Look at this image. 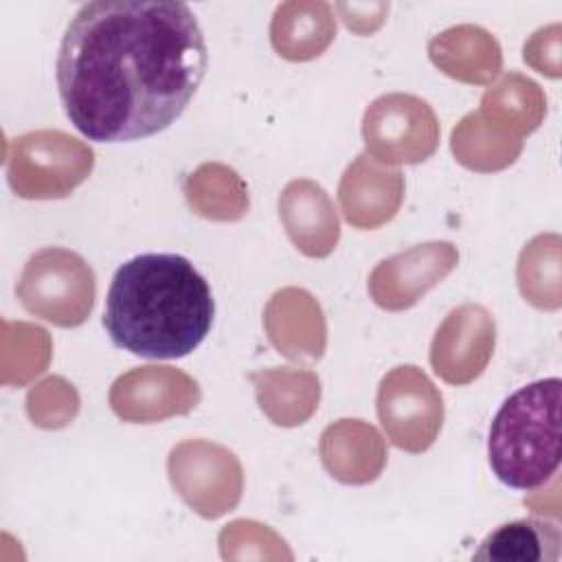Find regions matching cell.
<instances>
[{
    "label": "cell",
    "instance_id": "1",
    "mask_svg": "<svg viewBox=\"0 0 562 562\" xmlns=\"http://www.w3.org/2000/svg\"><path fill=\"white\" fill-rule=\"evenodd\" d=\"M206 64L202 26L184 2L94 0L68 22L55 70L64 112L88 140L130 143L187 110Z\"/></svg>",
    "mask_w": 562,
    "mask_h": 562
},
{
    "label": "cell",
    "instance_id": "2",
    "mask_svg": "<svg viewBox=\"0 0 562 562\" xmlns=\"http://www.w3.org/2000/svg\"><path fill=\"white\" fill-rule=\"evenodd\" d=\"M213 316L211 288L187 257L145 252L114 272L103 327L116 347L134 356L173 360L200 347Z\"/></svg>",
    "mask_w": 562,
    "mask_h": 562
},
{
    "label": "cell",
    "instance_id": "3",
    "mask_svg": "<svg viewBox=\"0 0 562 562\" xmlns=\"http://www.w3.org/2000/svg\"><path fill=\"white\" fill-rule=\"evenodd\" d=\"M560 378L514 391L496 411L487 435L490 468L501 483L531 492L560 465Z\"/></svg>",
    "mask_w": 562,
    "mask_h": 562
},
{
    "label": "cell",
    "instance_id": "4",
    "mask_svg": "<svg viewBox=\"0 0 562 562\" xmlns=\"http://www.w3.org/2000/svg\"><path fill=\"white\" fill-rule=\"evenodd\" d=\"M18 296L31 314L61 327H75L92 310L94 274L79 255L64 248H46L29 259Z\"/></svg>",
    "mask_w": 562,
    "mask_h": 562
},
{
    "label": "cell",
    "instance_id": "5",
    "mask_svg": "<svg viewBox=\"0 0 562 562\" xmlns=\"http://www.w3.org/2000/svg\"><path fill=\"white\" fill-rule=\"evenodd\" d=\"M378 415L397 448L424 452L441 430L443 404L426 373L406 364L384 375L378 391Z\"/></svg>",
    "mask_w": 562,
    "mask_h": 562
},
{
    "label": "cell",
    "instance_id": "6",
    "mask_svg": "<svg viewBox=\"0 0 562 562\" xmlns=\"http://www.w3.org/2000/svg\"><path fill=\"white\" fill-rule=\"evenodd\" d=\"M367 151L384 162H422L439 143L435 112L413 94H384L364 112Z\"/></svg>",
    "mask_w": 562,
    "mask_h": 562
},
{
    "label": "cell",
    "instance_id": "7",
    "mask_svg": "<svg viewBox=\"0 0 562 562\" xmlns=\"http://www.w3.org/2000/svg\"><path fill=\"white\" fill-rule=\"evenodd\" d=\"M496 340V327L490 312L465 303L452 310L435 334L430 362L439 378L450 384H468L487 367Z\"/></svg>",
    "mask_w": 562,
    "mask_h": 562
},
{
    "label": "cell",
    "instance_id": "8",
    "mask_svg": "<svg viewBox=\"0 0 562 562\" xmlns=\"http://www.w3.org/2000/svg\"><path fill=\"white\" fill-rule=\"evenodd\" d=\"M457 266V250L448 241L415 246L382 261L371 279L369 290L373 301L384 310H404L439 283Z\"/></svg>",
    "mask_w": 562,
    "mask_h": 562
},
{
    "label": "cell",
    "instance_id": "9",
    "mask_svg": "<svg viewBox=\"0 0 562 562\" xmlns=\"http://www.w3.org/2000/svg\"><path fill=\"white\" fill-rule=\"evenodd\" d=\"M402 173L380 169L367 156H358L340 180V204L345 217L358 228H373L389 222L402 202Z\"/></svg>",
    "mask_w": 562,
    "mask_h": 562
},
{
    "label": "cell",
    "instance_id": "10",
    "mask_svg": "<svg viewBox=\"0 0 562 562\" xmlns=\"http://www.w3.org/2000/svg\"><path fill=\"white\" fill-rule=\"evenodd\" d=\"M288 235L310 257H325L338 239V220L325 191L310 180H294L279 200Z\"/></svg>",
    "mask_w": 562,
    "mask_h": 562
},
{
    "label": "cell",
    "instance_id": "11",
    "mask_svg": "<svg viewBox=\"0 0 562 562\" xmlns=\"http://www.w3.org/2000/svg\"><path fill=\"white\" fill-rule=\"evenodd\" d=\"M145 395L149 400L138 408V413L134 415V422L149 424L156 419H165L169 415L189 413L200 400V389L189 375L173 371L171 367H165L158 389H149L147 369H136L127 375H121L114 382L110 393V404L114 408L119 404H125Z\"/></svg>",
    "mask_w": 562,
    "mask_h": 562
},
{
    "label": "cell",
    "instance_id": "12",
    "mask_svg": "<svg viewBox=\"0 0 562 562\" xmlns=\"http://www.w3.org/2000/svg\"><path fill=\"white\" fill-rule=\"evenodd\" d=\"M562 551V531L547 518H520L490 531L474 560L487 562H555Z\"/></svg>",
    "mask_w": 562,
    "mask_h": 562
}]
</instances>
